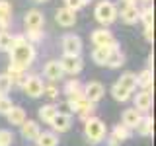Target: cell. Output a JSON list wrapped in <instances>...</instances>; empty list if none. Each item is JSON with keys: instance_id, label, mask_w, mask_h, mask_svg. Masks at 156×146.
I'll list each match as a JSON object with an SVG mask.
<instances>
[{"instance_id": "6da1fadb", "label": "cell", "mask_w": 156, "mask_h": 146, "mask_svg": "<svg viewBox=\"0 0 156 146\" xmlns=\"http://www.w3.org/2000/svg\"><path fill=\"white\" fill-rule=\"evenodd\" d=\"M8 53H10V62H14V64H18L22 68H27L33 62V58H35V47L27 41L18 47H12Z\"/></svg>"}, {"instance_id": "7a4b0ae2", "label": "cell", "mask_w": 156, "mask_h": 146, "mask_svg": "<svg viewBox=\"0 0 156 146\" xmlns=\"http://www.w3.org/2000/svg\"><path fill=\"white\" fill-rule=\"evenodd\" d=\"M84 134H86V140L90 144H100L101 140L105 138L107 129H105V125H104L101 119H98V117H90V119L84 121Z\"/></svg>"}, {"instance_id": "3957f363", "label": "cell", "mask_w": 156, "mask_h": 146, "mask_svg": "<svg viewBox=\"0 0 156 146\" xmlns=\"http://www.w3.org/2000/svg\"><path fill=\"white\" fill-rule=\"evenodd\" d=\"M94 16L96 19L101 23V26H109V23H113L117 16H119V10L111 0H100V2L96 4V10H94Z\"/></svg>"}, {"instance_id": "277c9868", "label": "cell", "mask_w": 156, "mask_h": 146, "mask_svg": "<svg viewBox=\"0 0 156 146\" xmlns=\"http://www.w3.org/2000/svg\"><path fill=\"white\" fill-rule=\"evenodd\" d=\"M58 64H61L62 72L65 74H78V72L82 70V66H84V61H82L80 55H62V58L58 61Z\"/></svg>"}, {"instance_id": "5b68a950", "label": "cell", "mask_w": 156, "mask_h": 146, "mask_svg": "<svg viewBox=\"0 0 156 146\" xmlns=\"http://www.w3.org/2000/svg\"><path fill=\"white\" fill-rule=\"evenodd\" d=\"M92 43H94V47H113L117 45L113 33L109 31L107 27H100V29H94L92 31Z\"/></svg>"}, {"instance_id": "8992f818", "label": "cell", "mask_w": 156, "mask_h": 146, "mask_svg": "<svg viewBox=\"0 0 156 146\" xmlns=\"http://www.w3.org/2000/svg\"><path fill=\"white\" fill-rule=\"evenodd\" d=\"M22 88H23V92H26L29 97H39V96H43L45 84H43V80H41L39 76L31 74V76L26 78V82L22 84Z\"/></svg>"}, {"instance_id": "52a82bcc", "label": "cell", "mask_w": 156, "mask_h": 146, "mask_svg": "<svg viewBox=\"0 0 156 146\" xmlns=\"http://www.w3.org/2000/svg\"><path fill=\"white\" fill-rule=\"evenodd\" d=\"M82 94H84V97L90 103H98V101L104 97V94H105V88H104V84L101 82H88V84L84 86V90H82Z\"/></svg>"}, {"instance_id": "ba28073f", "label": "cell", "mask_w": 156, "mask_h": 146, "mask_svg": "<svg viewBox=\"0 0 156 146\" xmlns=\"http://www.w3.org/2000/svg\"><path fill=\"white\" fill-rule=\"evenodd\" d=\"M61 45H62V53H65V55H80L82 39L78 35H74V33H68V35L62 37Z\"/></svg>"}, {"instance_id": "9c48e42d", "label": "cell", "mask_w": 156, "mask_h": 146, "mask_svg": "<svg viewBox=\"0 0 156 146\" xmlns=\"http://www.w3.org/2000/svg\"><path fill=\"white\" fill-rule=\"evenodd\" d=\"M23 23H26L27 29H43V23H45V16H43L39 10L31 8L26 12L23 16Z\"/></svg>"}, {"instance_id": "30bf717a", "label": "cell", "mask_w": 156, "mask_h": 146, "mask_svg": "<svg viewBox=\"0 0 156 146\" xmlns=\"http://www.w3.org/2000/svg\"><path fill=\"white\" fill-rule=\"evenodd\" d=\"M140 121H143V113H139L135 107H129V109H125L123 115H121V125L127 127L129 130H131V129H136Z\"/></svg>"}, {"instance_id": "8fae6325", "label": "cell", "mask_w": 156, "mask_h": 146, "mask_svg": "<svg viewBox=\"0 0 156 146\" xmlns=\"http://www.w3.org/2000/svg\"><path fill=\"white\" fill-rule=\"evenodd\" d=\"M133 101H135V109L139 111V113H146V111H150V107H152V94L143 90V92H139V94H135Z\"/></svg>"}, {"instance_id": "7c38bea8", "label": "cell", "mask_w": 156, "mask_h": 146, "mask_svg": "<svg viewBox=\"0 0 156 146\" xmlns=\"http://www.w3.org/2000/svg\"><path fill=\"white\" fill-rule=\"evenodd\" d=\"M55 19H57V23L61 27H70V26L76 23V12H72V10H68V8L62 6V8L57 10Z\"/></svg>"}, {"instance_id": "4fadbf2b", "label": "cell", "mask_w": 156, "mask_h": 146, "mask_svg": "<svg viewBox=\"0 0 156 146\" xmlns=\"http://www.w3.org/2000/svg\"><path fill=\"white\" fill-rule=\"evenodd\" d=\"M53 127V133H65V130H68L70 129V125H72V117L68 115V113H58L55 115V119L49 123Z\"/></svg>"}, {"instance_id": "5bb4252c", "label": "cell", "mask_w": 156, "mask_h": 146, "mask_svg": "<svg viewBox=\"0 0 156 146\" xmlns=\"http://www.w3.org/2000/svg\"><path fill=\"white\" fill-rule=\"evenodd\" d=\"M43 74H45V78L47 80H51L53 84L55 82H58L62 78V68H61V64H58V61H49L47 64H45V68H43Z\"/></svg>"}, {"instance_id": "9a60e30c", "label": "cell", "mask_w": 156, "mask_h": 146, "mask_svg": "<svg viewBox=\"0 0 156 146\" xmlns=\"http://www.w3.org/2000/svg\"><path fill=\"white\" fill-rule=\"evenodd\" d=\"M6 74L10 76V80H12V84H14V86H22L23 82H26V78H27V76H26V68L14 64V62H10V64H8Z\"/></svg>"}, {"instance_id": "2e32d148", "label": "cell", "mask_w": 156, "mask_h": 146, "mask_svg": "<svg viewBox=\"0 0 156 146\" xmlns=\"http://www.w3.org/2000/svg\"><path fill=\"white\" fill-rule=\"evenodd\" d=\"M20 129H22V134L26 136L27 140H35L39 133H41V127H39V123H35V121H29L26 119L22 125H20Z\"/></svg>"}, {"instance_id": "e0dca14e", "label": "cell", "mask_w": 156, "mask_h": 146, "mask_svg": "<svg viewBox=\"0 0 156 146\" xmlns=\"http://www.w3.org/2000/svg\"><path fill=\"white\" fill-rule=\"evenodd\" d=\"M125 62V57H123V51L119 49V45H113L109 49V55H107V61H105V66H111V68H117Z\"/></svg>"}, {"instance_id": "ac0fdd59", "label": "cell", "mask_w": 156, "mask_h": 146, "mask_svg": "<svg viewBox=\"0 0 156 146\" xmlns=\"http://www.w3.org/2000/svg\"><path fill=\"white\" fill-rule=\"evenodd\" d=\"M121 19L125 23H136L139 22V6L136 4H125L121 8Z\"/></svg>"}, {"instance_id": "d6986e66", "label": "cell", "mask_w": 156, "mask_h": 146, "mask_svg": "<svg viewBox=\"0 0 156 146\" xmlns=\"http://www.w3.org/2000/svg\"><path fill=\"white\" fill-rule=\"evenodd\" d=\"M10 19H12V6L8 0H0V31L10 26Z\"/></svg>"}, {"instance_id": "ffe728a7", "label": "cell", "mask_w": 156, "mask_h": 146, "mask_svg": "<svg viewBox=\"0 0 156 146\" xmlns=\"http://www.w3.org/2000/svg\"><path fill=\"white\" fill-rule=\"evenodd\" d=\"M37 146H58V136L53 130H41L39 136L35 138Z\"/></svg>"}, {"instance_id": "44dd1931", "label": "cell", "mask_w": 156, "mask_h": 146, "mask_svg": "<svg viewBox=\"0 0 156 146\" xmlns=\"http://www.w3.org/2000/svg\"><path fill=\"white\" fill-rule=\"evenodd\" d=\"M6 117H8V121H10L12 125H18V127H20V125L23 123V121L27 119L26 109H23V107H20V105H14L12 109H10L8 113H6Z\"/></svg>"}, {"instance_id": "7402d4cb", "label": "cell", "mask_w": 156, "mask_h": 146, "mask_svg": "<svg viewBox=\"0 0 156 146\" xmlns=\"http://www.w3.org/2000/svg\"><path fill=\"white\" fill-rule=\"evenodd\" d=\"M115 84H119L121 88H125L127 92H131V94H133V90L136 88V74H133V72H123Z\"/></svg>"}, {"instance_id": "603a6c76", "label": "cell", "mask_w": 156, "mask_h": 146, "mask_svg": "<svg viewBox=\"0 0 156 146\" xmlns=\"http://www.w3.org/2000/svg\"><path fill=\"white\" fill-rule=\"evenodd\" d=\"M136 86L143 88L144 92H150V88H152V70H148V68L140 70L136 74Z\"/></svg>"}, {"instance_id": "cb8c5ba5", "label": "cell", "mask_w": 156, "mask_h": 146, "mask_svg": "<svg viewBox=\"0 0 156 146\" xmlns=\"http://www.w3.org/2000/svg\"><path fill=\"white\" fill-rule=\"evenodd\" d=\"M57 113H58V107L55 103H47V105H43L41 109H39V119L45 121V123H51Z\"/></svg>"}, {"instance_id": "d4e9b609", "label": "cell", "mask_w": 156, "mask_h": 146, "mask_svg": "<svg viewBox=\"0 0 156 146\" xmlns=\"http://www.w3.org/2000/svg\"><path fill=\"white\" fill-rule=\"evenodd\" d=\"M109 49L111 47H94V51H92V61H94L96 64L105 66L107 55H109Z\"/></svg>"}, {"instance_id": "484cf974", "label": "cell", "mask_w": 156, "mask_h": 146, "mask_svg": "<svg viewBox=\"0 0 156 146\" xmlns=\"http://www.w3.org/2000/svg\"><path fill=\"white\" fill-rule=\"evenodd\" d=\"M139 19L144 23V27H152V23H154V10H152V6L139 8Z\"/></svg>"}, {"instance_id": "4316f807", "label": "cell", "mask_w": 156, "mask_h": 146, "mask_svg": "<svg viewBox=\"0 0 156 146\" xmlns=\"http://www.w3.org/2000/svg\"><path fill=\"white\" fill-rule=\"evenodd\" d=\"M109 136H113V138L119 140V142H125L127 138H131V130L127 129V127H123L121 123H117L113 129H111V134Z\"/></svg>"}, {"instance_id": "83f0119b", "label": "cell", "mask_w": 156, "mask_h": 146, "mask_svg": "<svg viewBox=\"0 0 156 146\" xmlns=\"http://www.w3.org/2000/svg\"><path fill=\"white\" fill-rule=\"evenodd\" d=\"M82 90H84V86H82V82L80 80H76V78H72V80H68L66 84H65V92H66V96L70 97V96H78V94H82Z\"/></svg>"}, {"instance_id": "f1b7e54d", "label": "cell", "mask_w": 156, "mask_h": 146, "mask_svg": "<svg viewBox=\"0 0 156 146\" xmlns=\"http://www.w3.org/2000/svg\"><path fill=\"white\" fill-rule=\"evenodd\" d=\"M111 96H113L115 101H121V103L131 99V92H127L125 88H121L119 84H113V86H111Z\"/></svg>"}, {"instance_id": "f546056e", "label": "cell", "mask_w": 156, "mask_h": 146, "mask_svg": "<svg viewBox=\"0 0 156 146\" xmlns=\"http://www.w3.org/2000/svg\"><path fill=\"white\" fill-rule=\"evenodd\" d=\"M136 130H139L143 136H152V130H154V125H152V117H143V121L139 123L136 127Z\"/></svg>"}, {"instance_id": "4dcf8cb0", "label": "cell", "mask_w": 156, "mask_h": 146, "mask_svg": "<svg viewBox=\"0 0 156 146\" xmlns=\"http://www.w3.org/2000/svg\"><path fill=\"white\" fill-rule=\"evenodd\" d=\"M23 37H26L27 43H39L43 39V29H27L23 33Z\"/></svg>"}, {"instance_id": "1f68e13d", "label": "cell", "mask_w": 156, "mask_h": 146, "mask_svg": "<svg viewBox=\"0 0 156 146\" xmlns=\"http://www.w3.org/2000/svg\"><path fill=\"white\" fill-rule=\"evenodd\" d=\"M12 80H10V76L6 74V72H2V74H0V94L2 96H6L10 90H12Z\"/></svg>"}, {"instance_id": "d6a6232c", "label": "cell", "mask_w": 156, "mask_h": 146, "mask_svg": "<svg viewBox=\"0 0 156 146\" xmlns=\"http://www.w3.org/2000/svg\"><path fill=\"white\" fill-rule=\"evenodd\" d=\"M10 45H12V33L10 31H0V51H10Z\"/></svg>"}, {"instance_id": "836d02e7", "label": "cell", "mask_w": 156, "mask_h": 146, "mask_svg": "<svg viewBox=\"0 0 156 146\" xmlns=\"http://www.w3.org/2000/svg\"><path fill=\"white\" fill-rule=\"evenodd\" d=\"M14 144V134L8 129H0V146H12Z\"/></svg>"}, {"instance_id": "e575fe53", "label": "cell", "mask_w": 156, "mask_h": 146, "mask_svg": "<svg viewBox=\"0 0 156 146\" xmlns=\"http://www.w3.org/2000/svg\"><path fill=\"white\" fill-rule=\"evenodd\" d=\"M88 2H90V0H65V8L76 12V10H80L82 6H86Z\"/></svg>"}, {"instance_id": "d590c367", "label": "cell", "mask_w": 156, "mask_h": 146, "mask_svg": "<svg viewBox=\"0 0 156 146\" xmlns=\"http://www.w3.org/2000/svg\"><path fill=\"white\" fill-rule=\"evenodd\" d=\"M12 107H14V103H12V99H10L8 96H0V113L6 115Z\"/></svg>"}, {"instance_id": "8d00e7d4", "label": "cell", "mask_w": 156, "mask_h": 146, "mask_svg": "<svg viewBox=\"0 0 156 146\" xmlns=\"http://www.w3.org/2000/svg\"><path fill=\"white\" fill-rule=\"evenodd\" d=\"M43 94H47L49 97H51V99H55V97H58V88H57V86L51 82V84H47V86H45Z\"/></svg>"}, {"instance_id": "74e56055", "label": "cell", "mask_w": 156, "mask_h": 146, "mask_svg": "<svg viewBox=\"0 0 156 146\" xmlns=\"http://www.w3.org/2000/svg\"><path fill=\"white\" fill-rule=\"evenodd\" d=\"M144 37H146V41H152V39H154V31H152V27H144Z\"/></svg>"}, {"instance_id": "f35d334b", "label": "cell", "mask_w": 156, "mask_h": 146, "mask_svg": "<svg viewBox=\"0 0 156 146\" xmlns=\"http://www.w3.org/2000/svg\"><path fill=\"white\" fill-rule=\"evenodd\" d=\"M107 146H121L119 140H115L113 136H107Z\"/></svg>"}, {"instance_id": "ab89813d", "label": "cell", "mask_w": 156, "mask_h": 146, "mask_svg": "<svg viewBox=\"0 0 156 146\" xmlns=\"http://www.w3.org/2000/svg\"><path fill=\"white\" fill-rule=\"evenodd\" d=\"M152 66H154V61H152V55L148 57V70H152Z\"/></svg>"}, {"instance_id": "60d3db41", "label": "cell", "mask_w": 156, "mask_h": 146, "mask_svg": "<svg viewBox=\"0 0 156 146\" xmlns=\"http://www.w3.org/2000/svg\"><path fill=\"white\" fill-rule=\"evenodd\" d=\"M125 4H136V0H123Z\"/></svg>"}, {"instance_id": "b9f144b4", "label": "cell", "mask_w": 156, "mask_h": 146, "mask_svg": "<svg viewBox=\"0 0 156 146\" xmlns=\"http://www.w3.org/2000/svg\"><path fill=\"white\" fill-rule=\"evenodd\" d=\"M33 2H47V0H33Z\"/></svg>"}, {"instance_id": "7bdbcfd3", "label": "cell", "mask_w": 156, "mask_h": 146, "mask_svg": "<svg viewBox=\"0 0 156 146\" xmlns=\"http://www.w3.org/2000/svg\"><path fill=\"white\" fill-rule=\"evenodd\" d=\"M143 2H150V0H143Z\"/></svg>"}, {"instance_id": "ee69618b", "label": "cell", "mask_w": 156, "mask_h": 146, "mask_svg": "<svg viewBox=\"0 0 156 146\" xmlns=\"http://www.w3.org/2000/svg\"><path fill=\"white\" fill-rule=\"evenodd\" d=\"M0 96H2V94H0Z\"/></svg>"}]
</instances>
